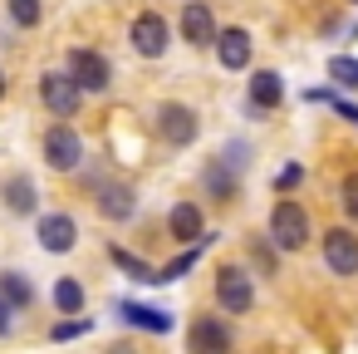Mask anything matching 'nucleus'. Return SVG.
<instances>
[{
    "instance_id": "nucleus-12",
    "label": "nucleus",
    "mask_w": 358,
    "mask_h": 354,
    "mask_svg": "<svg viewBox=\"0 0 358 354\" xmlns=\"http://www.w3.org/2000/svg\"><path fill=\"white\" fill-rule=\"evenodd\" d=\"M0 202H6L10 217H35V207H40V187H35V177H30V172H10L6 187H0Z\"/></svg>"
},
{
    "instance_id": "nucleus-5",
    "label": "nucleus",
    "mask_w": 358,
    "mask_h": 354,
    "mask_svg": "<svg viewBox=\"0 0 358 354\" xmlns=\"http://www.w3.org/2000/svg\"><path fill=\"white\" fill-rule=\"evenodd\" d=\"M236 339H231V325L221 315H196L192 329H187V354H231Z\"/></svg>"
},
{
    "instance_id": "nucleus-3",
    "label": "nucleus",
    "mask_w": 358,
    "mask_h": 354,
    "mask_svg": "<svg viewBox=\"0 0 358 354\" xmlns=\"http://www.w3.org/2000/svg\"><path fill=\"white\" fill-rule=\"evenodd\" d=\"M40 148H45V163L55 172H79V163H84V138L74 133V123H50Z\"/></svg>"
},
{
    "instance_id": "nucleus-17",
    "label": "nucleus",
    "mask_w": 358,
    "mask_h": 354,
    "mask_svg": "<svg viewBox=\"0 0 358 354\" xmlns=\"http://www.w3.org/2000/svg\"><path fill=\"white\" fill-rule=\"evenodd\" d=\"M118 315L133 325V329H148V334H172V315L157 310V305H143V300H123Z\"/></svg>"
},
{
    "instance_id": "nucleus-10",
    "label": "nucleus",
    "mask_w": 358,
    "mask_h": 354,
    "mask_svg": "<svg viewBox=\"0 0 358 354\" xmlns=\"http://www.w3.org/2000/svg\"><path fill=\"white\" fill-rule=\"evenodd\" d=\"M35 236H40V246H45L50 256H69V251L79 246V222H74L69 212H45V217L35 222Z\"/></svg>"
},
{
    "instance_id": "nucleus-14",
    "label": "nucleus",
    "mask_w": 358,
    "mask_h": 354,
    "mask_svg": "<svg viewBox=\"0 0 358 354\" xmlns=\"http://www.w3.org/2000/svg\"><path fill=\"white\" fill-rule=\"evenodd\" d=\"M245 104H250L255 114H275V109L285 104V79H280L275 69H255V74H250V94H245Z\"/></svg>"
},
{
    "instance_id": "nucleus-27",
    "label": "nucleus",
    "mask_w": 358,
    "mask_h": 354,
    "mask_svg": "<svg viewBox=\"0 0 358 354\" xmlns=\"http://www.w3.org/2000/svg\"><path fill=\"white\" fill-rule=\"evenodd\" d=\"M299 182H304V168H299V163H285V168L275 172V192H280V197H285V192H294Z\"/></svg>"
},
{
    "instance_id": "nucleus-21",
    "label": "nucleus",
    "mask_w": 358,
    "mask_h": 354,
    "mask_svg": "<svg viewBox=\"0 0 358 354\" xmlns=\"http://www.w3.org/2000/svg\"><path fill=\"white\" fill-rule=\"evenodd\" d=\"M55 310H59V315H79V310H84V285H79L74 275H59V280H55Z\"/></svg>"
},
{
    "instance_id": "nucleus-22",
    "label": "nucleus",
    "mask_w": 358,
    "mask_h": 354,
    "mask_svg": "<svg viewBox=\"0 0 358 354\" xmlns=\"http://www.w3.org/2000/svg\"><path fill=\"white\" fill-rule=\"evenodd\" d=\"M196 261H201V241H196V246H187V251H182L177 261H167V266L157 271V285H162V280H182V275H187V271H192Z\"/></svg>"
},
{
    "instance_id": "nucleus-7",
    "label": "nucleus",
    "mask_w": 358,
    "mask_h": 354,
    "mask_svg": "<svg viewBox=\"0 0 358 354\" xmlns=\"http://www.w3.org/2000/svg\"><path fill=\"white\" fill-rule=\"evenodd\" d=\"M69 79L84 89V94H103L113 84V64L99 55V50H69Z\"/></svg>"
},
{
    "instance_id": "nucleus-26",
    "label": "nucleus",
    "mask_w": 358,
    "mask_h": 354,
    "mask_svg": "<svg viewBox=\"0 0 358 354\" xmlns=\"http://www.w3.org/2000/svg\"><path fill=\"white\" fill-rule=\"evenodd\" d=\"M338 202H343V212H348V222L358 226V172H348V177L338 182Z\"/></svg>"
},
{
    "instance_id": "nucleus-6",
    "label": "nucleus",
    "mask_w": 358,
    "mask_h": 354,
    "mask_svg": "<svg viewBox=\"0 0 358 354\" xmlns=\"http://www.w3.org/2000/svg\"><path fill=\"white\" fill-rule=\"evenodd\" d=\"M128 40H133V50H138L143 60H162V55H167V40H172V25H167L157 11H143V15H133Z\"/></svg>"
},
{
    "instance_id": "nucleus-11",
    "label": "nucleus",
    "mask_w": 358,
    "mask_h": 354,
    "mask_svg": "<svg viewBox=\"0 0 358 354\" xmlns=\"http://www.w3.org/2000/svg\"><path fill=\"white\" fill-rule=\"evenodd\" d=\"M182 40L196 45V50L216 45V15H211L206 0H187V6H182Z\"/></svg>"
},
{
    "instance_id": "nucleus-8",
    "label": "nucleus",
    "mask_w": 358,
    "mask_h": 354,
    "mask_svg": "<svg viewBox=\"0 0 358 354\" xmlns=\"http://www.w3.org/2000/svg\"><path fill=\"white\" fill-rule=\"evenodd\" d=\"M324 266H329V275H358V231L353 226L324 231Z\"/></svg>"
},
{
    "instance_id": "nucleus-24",
    "label": "nucleus",
    "mask_w": 358,
    "mask_h": 354,
    "mask_svg": "<svg viewBox=\"0 0 358 354\" xmlns=\"http://www.w3.org/2000/svg\"><path fill=\"white\" fill-rule=\"evenodd\" d=\"M329 79H334L338 89H358V60H353V55H334V60H329Z\"/></svg>"
},
{
    "instance_id": "nucleus-13",
    "label": "nucleus",
    "mask_w": 358,
    "mask_h": 354,
    "mask_svg": "<svg viewBox=\"0 0 358 354\" xmlns=\"http://www.w3.org/2000/svg\"><path fill=\"white\" fill-rule=\"evenodd\" d=\"M94 207H99V217H108V222H128V217L138 212V197H133L128 182H99Z\"/></svg>"
},
{
    "instance_id": "nucleus-30",
    "label": "nucleus",
    "mask_w": 358,
    "mask_h": 354,
    "mask_svg": "<svg viewBox=\"0 0 358 354\" xmlns=\"http://www.w3.org/2000/svg\"><path fill=\"white\" fill-rule=\"evenodd\" d=\"M0 99H6V69H0Z\"/></svg>"
},
{
    "instance_id": "nucleus-4",
    "label": "nucleus",
    "mask_w": 358,
    "mask_h": 354,
    "mask_svg": "<svg viewBox=\"0 0 358 354\" xmlns=\"http://www.w3.org/2000/svg\"><path fill=\"white\" fill-rule=\"evenodd\" d=\"M216 305H221L226 315H250V305H255V280H250L245 266H221V271H216Z\"/></svg>"
},
{
    "instance_id": "nucleus-31",
    "label": "nucleus",
    "mask_w": 358,
    "mask_h": 354,
    "mask_svg": "<svg viewBox=\"0 0 358 354\" xmlns=\"http://www.w3.org/2000/svg\"><path fill=\"white\" fill-rule=\"evenodd\" d=\"M353 6H358V0H353Z\"/></svg>"
},
{
    "instance_id": "nucleus-29",
    "label": "nucleus",
    "mask_w": 358,
    "mask_h": 354,
    "mask_svg": "<svg viewBox=\"0 0 358 354\" xmlns=\"http://www.w3.org/2000/svg\"><path fill=\"white\" fill-rule=\"evenodd\" d=\"M108 354H133V349H128V344H118V349H108Z\"/></svg>"
},
{
    "instance_id": "nucleus-15",
    "label": "nucleus",
    "mask_w": 358,
    "mask_h": 354,
    "mask_svg": "<svg viewBox=\"0 0 358 354\" xmlns=\"http://www.w3.org/2000/svg\"><path fill=\"white\" fill-rule=\"evenodd\" d=\"M167 231H172V241H187V246L206 241V217H201V207H196V202H177V207L167 212Z\"/></svg>"
},
{
    "instance_id": "nucleus-18",
    "label": "nucleus",
    "mask_w": 358,
    "mask_h": 354,
    "mask_svg": "<svg viewBox=\"0 0 358 354\" xmlns=\"http://www.w3.org/2000/svg\"><path fill=\"white\" fill-rule=\"evenodd\" d=\"M0 300H6L15 315L30 310V305H35V280H30L25 271H0Z\"/></svg>"
},
{
    "instance_id": "nucleus-16",
    "label": "nucleus",
    "mask_w": 358,
    "mask_h": 354,
    "mask_svg": "<svg viewBox=\"0 0 358 354\" xmlns=\"http://www.w3.org/2000/svg\"><path fill=\"white\" fill-rule=\"evenodd\" d=\"M250 35L241 30V25H231V30H216V60H221V69H245L250 64Z\"/></svg>"
},
{
    "instance_id": "nucleus-23",
    "label": "nucleus",
    "mask_w": 358,
    "mask_h": 354,
    "mask_svg": "<svg viewBox=\"0 0 358 354\" xmlns=\"http://www.w3.org/2000/svg\"><path fill=\"white\" fill-rule=\"evenodd\" d=\"M6 11H10V20H15L20 30H35V25H40V15H45L40 0H6Z\"/></svg>"
},
{
    "instance_id": "nucleus-9",
    "label": "nucleus",
    "mask_w": 358,
    "mask_h": 354,
    "mask_svg": "<svg viewBox=\"0 0 358 354\" xmlns=\"http://www.w3.org/2000/svg\"><path fill=\"white\" fill-rule=\"evenodd\" d=\"M196 133H201V123H196V114H192L187 104H162V109H157V138H162V143L192 148Z\"/></svg>"
},
{
    "instance_id": "nucleus-20",
    "label": "nucleus",
    "mask_w": 358,
    "mask_h": 354,
    "mask_svg": "<svg viewBox=\"0 0 358 354\" xmlns=\"http://www.w3.org/2000/svg\"><path fill=\"white\" fill-rule=\"evenodd\" d=\"M108 261H113L123 275H133V280H143V285H157V266H148V261L133 256L128 246H108Z\"/></svg>"
},
{
    "instance_id": "nucleus-19",
    "label": "nucleus",
    "mask_w": 358,
    "mask_h": 354,
    "mask_svg": "<svg viewBox=\"0 0 358 354\" xmlns=\"http://www.w3.org/2000/svg\"><path fill=\"white\" fill-rule=\"evenodd\" d=\"M201 182H206V192H211L216 202H236V168H231L226 158H216V163H206V172H201Z\"/></svg>"
},
{
    "instance_id": "nucleus-2",
    "label": "nucleus",
    "mask_w": 358,
    "mask_h": 354,
    "mask_svg": "<svg viewBox=\"0 0 358 354\" xmlns=\"http://www.w3.org/2000/svg\"><path fill=\"white\" fill-rule=\"evenodd\" d=\"M40 104L64 123V118H74L79 114V104H84V89L69 79V69H50V74H40Z\"/></svg>"
},
{
    "instance_id": "nucleus-1",
    "label": "nucleus",
    "mask_w": 358,
    "mask_h": 354,
    "mask_svg": "<svg viewBox=\"0 0 358 354\" xmlns=\"http://www.w3.org/2000/svg\"><path fill=\"white\" fill-rule=\"evenodd\" d=\"M309 236H314L309 212H304L294 197H280V202L270 207V241H275L280 251H304Z\"/></svg>"
},
{
    "instance_id": "nucleus-28",
    "label": "nucleus",
    "mask_w": 358,
    "mask_h": 354,
    "mask_svg": "<svg viewBox=\"0 0 358 354\" xmlns=\"http://www.w3.org/2000/svg\"><path fill=\"white\" fill-rule=\"evenodd\" d=\"M10 329H15V310L0 300V334H10Z\"/></svg>"
},
{
    "instance_id": "nucleus-25",
    "label": "nucleus",
    "mask_w": 358,
    "mask_h": 354,
    "mask_svg": "<svg viewBox=\"0 0 358 354\" xmlns=\"http://www.w3.org/2000/svg\"><path fill=\"white\" fill-rule=\"evenodd\" d=\"M89 329H94V320H74V315H69V320H55L50 339H55V344H64V339H79V334H89Z\"/></svg>"
}]
</instances>
